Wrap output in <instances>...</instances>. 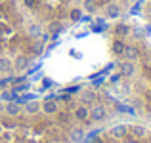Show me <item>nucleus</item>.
Masks as SVG:
<instances>
[{"label":"nucleus","mask_w":151,"mask_h":143,"mask_svg":"<svg viewBox=\"0 0 151 143\" xmlns=\"http://www.w3.org/2000/svg\"><path fill=\"white\" fill-rule=\"evenodd\" d=\"M119 74L121 77H126V78H130V77H134L136 74V65H134V61H122L121 65H119Z\"/></svg>","instance_id":"1"},{"label":"nucleus","mask_w":151,"mask_h":143,"mask_svg":"<svg viewBox=\"0 0 151 143\" xmlns=\"http://www.w3.org/2000/svg\"><path fill=\"white\" fill-rule=\"evenodd\" d=\"M90 118H92L94 122H101V120H105V118H107V111H105V107H103V105H94V107H92V111H90Z\"/></svg>","instance_id":"2"},{"label":"nucleus","mask_w":151,"mask_h":143,"mask_svg":"<svg viewBox=\"0 0 151 143\" xmlns=\"http://www.w3.org/2000/svg\"><path fill=\"white\" fill-rule=\"evenodd\" d=\"M121 14H122V10H121L119 4L111 2V4H107V6H105V17L107 19H119V17H121Z\"/></svg>","instance_id":"3"},{"label":"nucleus","mask_w":151,"mask_h":143,"mask_svg":"<svg viewBox=\"0 0 151 143\" xmlns=\"http://www.w3.org/2000/svg\"><path fill=\"white\" fill-rule=\"evenodd\" d=\"M4 113H6L8 117H17V114L21 113V103L19 101H8L6 105H4Z\"/></svg>","instance_id":"4"},{"label":"nucleus","mask_w":151,"mask_h":143,"mask_svg":"<svg viewBox=\"0 0 151 143\" xmlns=\"http://www.w3.org/2000/svg\"><path fill=\"white\" fill-rule=\"evenodd\" d=\"M122 57H126L128 61H136V59L140 57V51H138V48H136V46H124Z\"/></svg>","instance_id":"5"},{"label":"nucleus","mask_w":151,"mask_h":143,"mask_svg":"<svg viewBox=\"0 0 151 143\" xmlns=\"http://www.w3.org/2000/svg\"><path fill=\"white\" fill-rule=\"evenodd\" d=\"M75 118H77V120H88L90 118V109L86 105H78L77 109H75Z\"/></svg>","instance_id":"6"},{"label":"nucleus","mask_w":151,"mask_h":143,"mask_svg":"<svg viewBox=\"0 0 151 143\" xmlns=\"http://www.w3.org/2000/svg\"><path fill=\"white\" fill-rule=\"evenodd\" d=\"M40 111H44L46 114H55L58 113V103H55L54 99H46V101L40 105Z\"/></svg>","instance_id":"7"},{"label":"nucleus","mask_w":151,"mask_h":143,"mask_svg":"<svg viewBox=\"0 0 151 143\" xmlns=\"http://www.w3.org/2000/svg\"><path fill=\"white\" fill-rule=\"evenodd\" d=\"M14 67L17 71H25L27 67H29V57H27V55H17V57H15Z\"/></svg>","instance_id":"8"},{"label":"nucleus","mask_w":151,"mask_h":143,"mask_svg":"<svg viewBox=\"0 0 151 143\" xmlns=\"http://www.w3.org/2000/svg\"><path fill=\"white\" fill-rule=\"evenodd\" d=\"M27 33H29V36H33V38H40L42 36V29H40V25H37V23H31V25L27 27Z\"/></svg>","instance_id":"9"},{"label":"nucleus","mask_w":151,"mask_h":143,"mask_svg":"<svg viewBox=\"0 0 151 143\" xmlns=\"http://www.w3.org/2000/svg\"><path fill=\"white\" fill-rule=\"evenodd\" d=\"M126 132H128V128H126L124 124H119V126H113V128H111V136L113 137H124Z\"/></svg>","instance_id":"10"},{"label":"nucleus","mask_w":151,"mask_h":143,"mask_svg":"<svg viewBox=\"0 0 151 143\" xmlns=\"http://www.w3.org/2000/svg\"><path fill=\"white\" fill-rule=\"evenodd\" d=\"M25 111H27L29 114H37L38 111H40V103H38V101H35V99H31V101L25 105Z\"/></svg>","instance_id":"11"},{"label":"nucleus","mask_w":151,"mask_h":143,"mask_svg":"<svg viewBox=\"0 0 151 143\" xmlns=\"http://www.w3.org/2000/svg\"><path fill=\"white\" fill-rule=\"evenodd\" d=\"M12 67H14L12 59H8V57H0V73H10Z\"/></svg>","instance_id":"12"},{"label":"nucleus","mask_w":151,"mask_h":143,"mask_svg":"<svg viewBox=\"0 0 151 143\" xmlns=\"http://www.w3.org/2000/svg\"><path fill=\"white\" fill-rule=\"evenodd\" d=\"M69 19L71 21H81L82 19V10L81 8H73V10L69 11Z\"/></svg>","instance_id":"13"},{"label":"nucleus","mask_w":151,"mask_h":143,"mask_svg":"<svg viewBox=\"0 0 151 143\" xmlns=\"http://www.w3.org/2000/svg\"><path fill=\"white\" fill-rule=\"evenodd\" d=\"M132 134H134L136 137H144L145 134H147V130H145V126L136 124V126H132Z\"/></svg>","instance_id":"14"},{"label":"nucleus","mask_w":151,"mask_h":143,"mask_svg":"<svg viewBox=\"0 0 151 143\" xmlns=\"http://www.w3.org/2000/svg\"><path fill=\"white\" fill-rule=\"evenodd\" d=\"M50 31L54 33V36H58V33H61V31H63V23H59V21L50 23Z\"/></svg>","instance_id":"15"},{"label":"nucleus","mask_w":151,"mask_h":143,"mask_svg":"<svg viewBox=\"0 0 151 143\" xmlns=\"http://www.w3.org/2000/svg\"><path fill=\"white\" fill-rule=\"evenodd\" d=\"M124 42H122V40H117V42H115V44H113V51H115V54H117V55H122V51H124Z\"/></svg>","instance_id":"16"},{"label":"nucleus","mask_w":151,"mask_h":143,"mask_svg":"<svg viewBox=\"0 0 151 143\" xmlns=\"http://www.w3.org/2000/svg\"><path fill=\"white\" fill-rule=\"evenodd\" d=\"M81 99H82V103H84V105H86V103H94V99H96V94H94V92H84Z\"/></svg>","instance_id":"17"},{"label":"nucleus","mask_w":151,"mask_h":143,"mask_svg":"<svg viewBox=\"0 0 151 143\" xmlns=\"http://www.w3.org/2000/svg\"><path fill=\"white\" fill-rule=\"evenodd\" d=\"M84 10L90 11V14L96 11V2H94V0H84Z\"/></svg>","instance_id":"18"},{"label":"nucleus","mask_w":151,"mask_h":143,"mask_svg":"<svg viewBox=\"0 0 151 143\" xmlns=\"http://www.w3.org/2000/svg\"><path fill=\"white\" fill-rule=\"evenodd\" d=\"M82 139V130H73V132H71V141H81Z\"/></svg>","instance_id":"19"},{"label":"nucleus","mask_w":151,"mask_h":143,"mask_svg":"<svg viewBox=\"0 0 151 143\" xmlns=\"http://www.w3.org/2000/svg\"><path fill=\"white\" fill-rule=\"evenodd\" d=\"M0 99H4V101H14L15 99V92L12 94V92H2L0 94Z\"/></svg>","instance_id":"20"},{"label":"nucleus","mask_w":151,"mask_h":143,"mask_svg":"<svg viewBox=\"0 0 151 143\" xmlns=\"http://www.w3.org/2000/svg\"><path fill=\"white\" fill-rule=\"evenodd\" d=\"M31 84L29 82H21V84H15V92H23V90H29Z\"/></svg>","instance_id":"21"},{"label":"nucleus","mask_w":151,"mask_h":143,"mask_svg":"<svg viewBox=\"0 0 151 143\" xmlns=\"http://www.w3.org/2000/svg\"><path fill=\"white\" fill-rule=\"evenodd\" d=\"M44 44H46V42H38V44H35V48H33V50H35V54H40V51H42V48H44Z\"/></svg>","instance_id":"22"},{"label":"nucleus","mask_w":151,"mask_h":143,"mask_svg":"<svg viewBox=\"0 0 151 143\" xmlns=\"http://www.w3.org/2000/svg\"><path fill=\"white\" fill-rule=\"evenodd\" d=\"M126 33H128V27L126 25H119L117 27V34H126Z\"/></svg>","instance_id":"23"},{"label":"nucleus","mask_w":151,"mask_h":143,"mask_svg":"<svg viewBox=\"0 0 151 143\" xmlns=\"http://www.w3.org/2000/svg\"><path fill=\"white\" fill-rule=\"evenodd\" d=\"M81 92V86H71V88H67V94H77Z\"/></svg>","instance_id":"24"},{"label":"nucleus","mask_w":151,"mask_h":143,"mask_svg":"<svg viewBox=\"0 0 151 143\" xmlns=\"http://www.w3.org/2000/svg\"><path fill=\"white\" fill-rule=\"evenodd\" d=\"M50 84H52V82L48 80V78H46V80H42V88H44V90H46V88H48V86H50Z\"/></svg>","instance_id":"25"},{"label":"nucleus","mask_w":151,"mask_h":143,"mask_svg":"<svg viewBox=\"0 0 151 143\" xmlns=\"http://www.w3.org/2000/svg\"><path fill=\"white\" fill-rule=\"evenodd\" d=\"M25 4L27 6H35V0H25Z\"/></svg>","instance_id":"26"},{"label":"nucleus","mask_w":151,"mask_h":143,"mask_svg":"<svg viewBox=\"0 0 151 143\" xmlns=\"http://www.w3.org/2000/svg\"><path fill=\"white\" fill-rule=\"evenodd\" d=\"M145 34H151V25H147V27H145Z\"/></svg>","instance_id":"27"},{"label":"nucleus","mask_w":151,"mask_h":143,"mask_svg":"<svg viewBox=\"0 0 151 143\" xmlns=\"http://www.w3.org/2000/svg\"><path fill=\"white\" fill-rule=\"evenodd\" d=\"M0 111H4V105H2V103H0Z\"/></svg>","instance_id":"28"}]
</instances>
